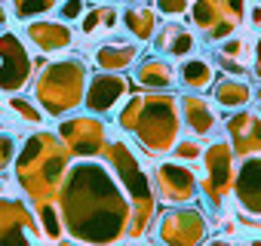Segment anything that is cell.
<instances>
[{
  "label": "cell",
  "instance_id": "4fadbf2b",
  "mask_svg": "<svg viewBox=\"0 0 261 246\" xmlns=\"http://www.w3.org/2000/svg\"><path fill=\"white\" fill-rule=\"evenodd\" d=\"M129 99V80L123 74H111V71H98L89 77L86 83V95H83V108L95 117H108L117 114L120 105Z\"/></svg>",
  "mask_w": 261,
  "mask_h": 246
},
{
  "label": "cell",
  "instance_id": "8992f818",
  "mask_svg": "<svg viewBox=\"0 0 261 246\" xmlns=\"http://www.w3.org/2000/svg\"><path fill=\"white\" fill-rule=\"evenodd\" d=\"M200 194L206 197V206L215 212L227 209V200L233 194V179H237V154L230 148L227 139H215L212 145H203V157H200Z\"/></svg>",
  "mask_w": 261,
  "mask_h": 246
},
{
  "label": "cell",
  "instance_id": "603a6c76",
  "mask_svg": "<svg viewBox=\"0 0 261 246\" xmlns=\"http://www.w3.org/2000/svg\"><path fill=\"white\" fill-rule=\"evenodd\" d=\"M175 74H178V86L185 92H209L212 83H215V77H218V68H215V62L209 56L191 53L188 59L178 62Z\"/></svg>",
  "mask_w": 261,
  "mask_h": 246
},
{
  "label": "cell",
  "instance_id": "d6986e66",
  "mask_svg": "<svg viewBox=\"0 0 261 246\" xmlns=\"http://www.w3.org/2000/svg\"><path fill=\"white\" fill-rule=\"evenodd\" d=\"M252 43L243 31H233L221 40H215V50H212V62L221 74H240V77H249V68H252Z\"/></svg>",
  "mask_w": 261,
  "mask_h": 246
},
{
  "label": "cell",
  "instance_id": "f546056e",
  "mask_svg": "<svg viewBox=\"0 0 261 246\" xmlns=\"http://www.w3.org/2000/svg\"><path fill=\"white\" fill-rule=\"evenodd\" d=\"M86 10H89V0H62L56 7V19H62L65 25H77Z\"/></svg>",
  "mask_w": 261,
  "mask_h": 246
},
{
  "label": "cell",
  "instance_id": "1f68e13d",
  "mask_svg": "<svg viewBox=\"0 0 261 246\" xmlns=\"http://www.w3.org/2000/svg\"><path fill=\"white\" fill-rule=\"evenodd\" d=\"M160 19H185L191 13V0H154Z\"/></svg>",
  "mask_w": 261,
  "mask_h": 246
},
{
  "label": "cell",
  "instance_id": "4dcf8cb0",
  "mask_svg": "<svg viewBox=\"0 0 261 246\" xmlns=\"http://www.w3.org/2000/svg\"><path fill=\"white\" fill-rule=\"evenodd\" d=\"M16 154H19V139L13 133H4L0 130V176H4L13 163H16Z\"/></svg>",
  "mask_w": 261,
  "mask_h": 246
},
{
  "label": "cell",
  "instance_id": "8d00e7d4",
  "mask_svg": "<svg viewBox=\"0 0 261 246\" xmlns=\"http://www.w3.org/2000/svg\"><path fill=\"white\" fill-rule=\"evenodd\" d=\"M252 102L261 105V80H258V86H252Z\"/></svg>",
  "mask_w": 261,
  "mask_h": 246
},
{
  "label": "cell",
  "instance_id": "f35d334b",
  "mask_svg": "<svg viewBox=\"0 0 261 246\" xmlns=\"http://www.w3.org/2000/svg\"><path fill=\"white\" fill-rule=\"evenodd\" d=\"M126 4H151V0H126Z\"/></svg>",
  "mask_w": 261,
  "mask_h": 246
},
{
  "label": "cell",
  "instance_id": "7c38bea8",
  "mask_svg": "<svg viewBox=\"0 0 261 246\" xmlns=\"http://www.w3.org/2000/svg\"><path fill=\"white\" fill-rule=\"evenodd\" d=\"M157 240H166V243H200L209 237V218L203 209L191 206V203H181V206H172L169 212H163L157 222Z\"/></svg>",
  "mask_w": 261,
  "mask_h": 246
},
{
  "label": "cell",
  "instance_id": "d590c367",
  "mask_svg": "<svg viewBox=\"0 0 261 246\" xmlns=\"http://www.w3.org/2000/svg\"><path fill=\"white\" fill-rule=\"evenodd\" d=\"M7 194H13V188H10V182L0 176V197H7Z\"/></svg>",
  "mask_w": 261,
  "mask_h": 246
},
{
  "label": "cell",
  "instance_id": "6da1fadb",
  "mask_svg": "<svg viewBox=\"0 0 261 246\" xmlns=\"http://www.w3.org/2000/svg\"><path fill=\"white\" fill-rule=\"evenodd\" d=\"M62 222L74 240H120L129 231V200L98 157H74L62 185Z\"/></svg>",
  "mask_w": 261,
  "mask_h": 246
},
{
  "label": "cell",
  "instance_id": "74e56055",
  "mask_svg": "<svg viewBox=\"0 0 261 246\" xmlns=\"http://www.w3.org/2000/svg\"><path fill=\"white\" fill-rule=\"evenodd\" d=\"M89 4H120V0H89Z\"/></svg>",
  "mask_w": 261,
  "mask_h": 246
},
{
  "label": "cell",
  "instance_id": "2e32d148",
  "mask_svg": "<svg viewBox=\"0 0 261 246\" xmlns=\"http://www.w3.org/2000/svg\"><path fill=\"white\" fill-rule=\"evenodd\" d=\"M25 43L28 46H34L37 53H43V56H62V53H68L71 46H74V40H77V34H74V25H65L62 19H31V22H25Z\"/></svg>",
  "mask_w": 261,
  "mask_h": 246
},
{
  "label": "cell",
  "instance_id": "83f0119b",
  "mask_svg": "<svg viewBox=\"0 0 261 246\" xmlns=\"http://www.w3.org/2000/svg\"><path fill=\"white\" fill-rule=\"evenodd\" d=\"M62 0H10V13L19 22H31V19H43L49 13H56V7Z\"/></svg>",
  "mask_w": 261,
  "mask_h": 246
},
{
  "label": "cell",
  "instance_id": "44dd1931",
  "mask_svg": "<svg viewBox=\"0 0 261 246\" xmlns=\"http://www.w3.org/2000/svg\"><path fill=\"white\" fill-rule=\"evenodd\" d=\"M133 80L148 89V92H169L175 83H178V74H175V65L163 56H148V59H139L136 62V71H133Z\"/></svg>",
  "mask_w": 261,
  "mask_h": 246
},
{
  "label": "cell",
  "instance_id": "d6a6232c",
  "mask_svg": "<svg viewBox=\"0 0 261 246\" xmlns=\"http://www.w3.org/2000/svg\"><path fill=\"white\" fill-rule=\"evenodd\" d=\"M246 25L252 31H261V0H252L246 7Z\"/></svg>",
  "mask_w": 261,
  "mask_h": 246
},
{
  "label": "cell",
  "instance_id": "9c48e42d",
  "mask_svg": "<svg viewBox=\"0 0 261 246\" xmlns=\"http://www.w3.org/2000/svg\"><path fill=\"white\" fill-rule=\"evenodd\" d=\"M56 136L65 142L71 157H98L108 145V130L105 120L95 114H68L56 127Z\"/></svg>",
  "mask_w": 261,
  "mask_h": 246
},
{
  "label": "cell",
  "instance_id": "d4e9b609",
  "mask_svg": "<svg viewBox=\"0 0 261 246\" xmlns=\"http://www.w3.org/2000/svg\"><path fill=\"white\" fill-rule=\"evenodd\" d=\"M212 102L218 105V111H240L252 105V83L249 77L240 74H221L212 83Z\"/></svg>",
  "mask_w": 261,
  "mask_h": 246
},
{
  "label": "cell",
  "instance_id": "9a60e30c",
  "mask_svg": "<svg viewBox=\"0 0 261 246\" xmlns=\"http://www.w3.org/2000/svg\"><path fill=\"white\" fill-rule=\"evenodd\" d=\"M221 130L240 160L249 154H261V111H252V108L230 111L221 120Z\"/></svg>",
  "mask_w": 261,
  "mask_h": 246
},
{
  "label": "cell",
  "instance_id": "4316f807",
  "mask_svg": "<svg viewBox=\"0 0 261 246\" xmlns=\"http://www.w3.org/2000/svg\"><path fill=\"white\" fill-rule=\"evenodd\" d=\"M34 212H37V228H40V237L43 240H65V222L59 218V209L53 200H37L34 203Z\"/></svg>",
  "mask_w": 261,
  "mask_h": 246
},
{
  "label": "cell",
  "instance_id": "5bb4252c",
  "mask_svg": "<svg viewBox=\"0 0 261 246\" xmlns=\"http://www.w3.org/2000/svg\"><path fill=\"white\" fill-rule=\"evenodd\" d=\"M178 111H181V123L194 139H215L221 130V111L218 105L206 95V92H185L178 95Z\"/></svg>",
  "mask_w": 261,
  "mask_h": 246
},
{
  "label": "cell",
  "instance_id": "7a4b0ae2",
  "mask_svg": "<svg viewBox=\"0 0 261 246\" xmlns=\"http://www.w3.org/2000/svg\"><path fill=\"white\" fill-rule=\"evenodd\" d=\"M120 130L139 139L142 154H166L181 136V111L178 99L169 92H145L126 99L117 111Z\"/></svg>",
  "mask_w": 261,
  "mask_h": 246
},
{
  "label": "cell",
  "instance_id": "e575fe53",
  "mask_svg": "<svg viewBox=\"0 0 261 246\" xmlns=\"http://www.w3.org/2000/svg\"><path fill=\"white\" fill-rule=\"evenodd\" d=\"M4 28H13V13H10V7H4V0H0V31Z\"/></svg>",
  "mask_w": 261,
  "mask_h": 246
},
{
  "label": "cell",
  "instance_id": "836d02e7",
  "mask_svg": "<svg viewBox=\"0 0 261 246\" xmlns=\"http://www.w3.org/2000/svg\"><path fill=\"white\" fill-rule=\"evenodd\" d=\"M258 80H261V31H258V37H255V43H252V68H249Z\"/></svg>",
  "mask_w": 261,
  "mask_h": 246
},
{
  "label": "cell",
  "instance_id": "484cf974",
  "mask_svg": "<svg viewBox=\"0 0 261 246\" xmlns=\"http://www.w3.org/2000/svg\"><path fill=\"white\" fill-rule=\"evenodd\" d=\"M4 105H7V111H10L19 123H25V127H31V130H40L43 123H46L43 108H40L34 99H28L25 92H13V95H7Z\"/></svg>",
  "mask_w": 261,
  "mask_h": 246
},
{
  "label": "cell",
  "instance_id": "5b68a950",
  "mask_svg": "<svg viewBox=\"0 0 261 246\" xmlns=\"http://www.w3.org/2000/svg\"><path fill=\"white\" fill-rule=\"evenodd\" d=\"M89 83V68L80 56L49 59L31 80V99L43 108L46 117H68L83 105Z\"/></svg>",
  "mask_w": 261,
  "mask_h": 246
},
{
  "label": "cell",
  "instance_id": "8fae6325",
  "mask_svg": "<svg viewBox=\"0 0 261 246\" xmlns=\"http://www.w3.org/2000/svg\"><path fill=\"white\" fill-rule=\"evenodd\" d=\"M233 203L246 228L261 231V154L243 157L233 179Z\"/></svg>",
  "mask_w": 261,
  "mask_h": 246
},
{
  "label": "cell",
  "instance_id": "7402d4cb",
  "mask_svg": "<svg viewBox=\"0 0 261 246\" xmlns=\"http://www.w3.org/2000/svg\"><path fill=\"white\" fill-rule=\"evenodd\" d=\"M120 28L129 34V40L151 43L157 28H160V16L151 4H126L120 10Z\"/></svg>",
  "mask_w": 261,
  "mask_h": 246
},
{
  "label": "cell",
  "instance_id": "ffe728a7",
  "mask_svg": "<svg viewBox=\"0 0 261 246\" xmlns=\"http://www.w3.org/2000/svg\"><path fill=\"white\" fill-rule=\"evenodd\" d=\"M139 59H142V43L123 40V37H108L92 53V65L98 71H111V74H123L129 68H136Z\"/></svg>",
  "mask_w": 261,
  "mask_h": 246
},
{
  "label": "cell",
  "instance_id": "52a82bcc",
  "mask_svg": "<svg viewBox=\"0 0 261 246\" xmlns=\"http://www.w3.org/2000/svg\"><path fill=\"white\" fill-rule=\"evenodd\" d=\"M246 0H191V22L194 31L215 43L246 25Z\"/></svg>",
  "mask_w": 261,
  "mask_h": 246
},
{
  "label": "cell",
  "instance_id": "f1b7e54d",
  "mask_svg": "<svg viewBox=\"0 0 261 246\" xmlns=\"http://www.w3.org/2000/svg\"><path fill=\"white\" fill-rule=\"evenodd\" d=\"M172 157L175 160H181V163H188V166H197L200 163V157H203V145H200V139H178L175 145H172Z\"/></svg>",
  "mask_w": 261,
  "mask_h": 246
},
{
  "label": "cell",
  "instance_id": "3957f363",
  "mask_svg": "<svg viewBox=\"0 0 261 246\" xmlns=\"http://www.w3.org/2000/svg\"><path fill=\"white\" fill-rule=\"evenodd\" d=\"M71 166V151L65 148V142L56 133H31L25 139V145L16 154V182L28 191V200H53L59 182L65 179Z\"/></svg>",
  "mask_w": 261,
  "mask_h": 246
},
{
  "label": "cell",
  "instance_id": "30bf717a",
  "mask_svg": "<svg viewBox=\"0 0 261 246\" xmlns=\"http://www.w3.org/2000/svg\"><path fill=\"white\" fill-rule=\"evenodd\" d=\"M151 182H154V191H157V200L163 203H172V206H181V203H194L197 194H200V185H197V173L181 163V160H160L151 173Z\"/></svg>",
  "mask_w": 261,
  "mask_h": 246
},
{
  "label": "cell",
  "instance_id": "277c9868",
  "mask_svg": "<svg viewBox=\"0 0 261 246\" xmlns=\"http://www.w3.org/2000/svg\"><path fill=\"white\" fill-rule=\"evenodd\" d=\"M105 160L111 163V169L117 173V182L129 200V231L126 237H142L148 231V225L157 222V191L151 182V173L142 163V154L123 142V139H108L105 145Z\"/></svg>",
  "mask_w": 261,
  "mask_h": 246
},
{
  "label": "cell",
  "instance_id": "e0dca14e",
  "mask_svg": "<svg viewBox=\"0 0 261 246\" xmlns=\"http://www.w3.org/2000/svg\"><path fill=\"white\" fill-rule=\"evenodd\" d=\"M197 43H200L197 31L191 25H185V19H166V22H160L157 34L151 40L154 53L163 56V59H169V62L188 59L191 53H197Z\"/></svg>",
  "mask_w": 261,
  "mask_h": 246
},
{
  "label": "cell",
  "instance_id": "ac0fdd59",
  "mask_svg": "<svg viewBox=\"0 0 261 246\" xmlns=\"http://www.w3.org/2000/svg\"><path fill=\"white\" fill-rule=\"evenodd\" d=\"M7 240H43L34 212L22 200H16V194L0 197V243Z\"/></svg>",
  "mask_w": 261,
  "mask_h": 246
},
{
  "label": "cell",
  "instance_id": "cb8c5ba5",
  "mask_svg": "<svg viewBox=\"0 0 261 246\" xmlns=\"http://www.w3.org/2000/svg\"><path fill=\"white\" fill-rule=\"evenodd\" d=\"M117 28H120L117 4H95L77 22V37H83V40H108Z\"/></svg>",
  "mask_w": 261,
  "mask_h": 246
},
{
  "label": "cell",
  "instance_id": "ba28073f",
  "mask_svg": "<svg viewBox=\"0 0 261 246\" xmlns=\"http://www.w3.org/2000/svg\"><path fill=\"white\" fill-rule=\"evenodd\" d=\"M34 71L37 62L31 59L25 37L13 28H4L0 31V92H25L34 80Z\"/></svg>",
  "mask_w": 261,
  "mask_h": 246
}]
</instances>
